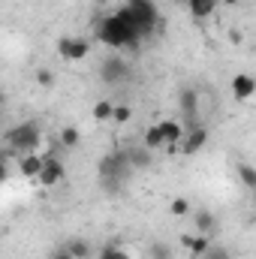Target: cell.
I'll return each instance as SVG.
<instances>
[{"instance_id": "obj_15", "label": "cell", "mask_w": 256, "mask_h": 259, "mask_svg": "<svg viewBox=\"0 0 256 259\" xmlns=\"http://www.w3.org/2000/svg\"><path fill=\"white\" fill-rule=\"evenodd\" d=\"M169 214H172V217H190L193 202L187 199V196H175V199L169 202Z\"/></svg>"}, {"instance_id": "obj_6", "label": "cell", "mask_w": 256, "mask_h": 259, "mask_svg": "<svg viewBox=\"0 0 256 259\" xmlns=\"http://www.w3.org/2000/svg\"><path fill=\"white\" fill-rule=\"evenodd\" d=\"M181 247L190 253V256H205L211 247H214V241H211V235H205V232H184L181 235Z\"/></svg>"}, {"instance_id": "obj_26", "label": "cell", "mask_w": 256, "mask_h": 259, "mask_svg": "<svg viewBox=\"0 0 256 259\" xmlns=\"http://www.w3.org/2000/svg\"><path fill=\"white\" fill-rule=\"evenodd\" d=\"M175 3H181V6H187V0H175Z\"/></svg>"}, {"instance_id": "obj_8", "label": "cell", "mask_w": 256, "mask_h": 259, "mask_svg": "<svg viewBox=\"0 0 256 259\" xmlns=\"http://www.w3.org/2000/svg\"><path fill=\"white\" fill-rule=\"evenodd\" d=\"M42 166H46V157L42 154H21L18 157V175L27 178V181H39Z\"/></svg>"}, {"instance_id": "obj_10", "label": "cell", "mask_w": 256, "mask_h": 259, "mask_svg": "<svg viewBox=\"0 0 256 259\" xmlns=\"http://www.w3.org/2000/svg\"><path fill=\"white\" fill-rule=\"evenodd\" d=\"M193 229L196 232H205V235H211L214 229H217V217L208 211V208H193Z\"/></svg>"}, {"instance_id": "obj_25", "label": "cell", "mask_w": 256, "mask_h": 259, "mask_svg": "<svg viewBox=\"0 0 256 259\" xmlns=\"http://www.w3.org/2000/svg\"><path fill=\"white\" fill-rule=\"evenodd\" d=\"M241 0H220V6H238Z\"/></svg>"}, {"instance_id": "obj_18", "label": "cell", "mask_w": 256, "mask_h": 259, "mask_svg": "<svg viewBox=\"0 0 256 259\" xmlns=\"http://www.w3.org/2000/svg\"><path fill=\"white\" fill-rule=\"evenodd\" d=\"M130 154V163H133V169H142V166H151V151L142 145V148H133L127 151Z\"/></svg>"}, {"instance_id": "obj_14", "label": "cell", "mask_w": 256, "mask_h": 259, "mask_svg": "<svg viewBox=\"0 0 256 259\" xmlns=\"http://www.w3.org/2000/svg\"><path fill=\"white\" fill-rule=\"evenodd\" d=\"M235 175H238V181L253 193V190H256V166H250V163H238Z\"/></svg>"}, {"instance_id": "obj_21", "label": "cell", "mask_w": 256, "mask_h": 259, "mask_svg": "<svg viewBox=\"0 0 256 259\" xmlns=\"http://www.w3.org/2000/svg\"><path fill=\"white\" fill-rule=\"evenodd\" d=\"M36 84H39V88H52V84H55V72L46 69V66L36 69Z\"/></svg>"}, {"instance_id": "obj_22", "label": "cell", "mask_w": 256, "mask_h": 259, "mask_svg": "<svg viewBox=\"0 0 256 259\" xmlns=\"http://www.w3.org/2000/svg\"><path fill=\"white\" fill-rule=\"evenodd\" d=\"M151 259H172V250L166 244H154L151 247Z\"/></svg>"}, {"instance_id": "obj_3", "label": "cell", "mask_w": 256, "mask_h": 259, "mask_svg": "<svg viewBox=\"0 0 256 259\" xmlns=\"http://www.w3.org/2000/svg\"><path fill=\"white\" fill-rule=\"evenodd\" d=\"M91 55V42L88 39H81V36H72V33H66L58 39V58L66 61V64H78V61H84Z\"/></svg>"}, {"instance_id": "obj_13", "label": "cell", "mask_w": 256, "mask_h": 259, "mask_svg": "<svg viewBox=\"0 0 256 259\" xmlns=\"http://www.w3.org/2000/svg\"><path fill=\"white\" fill-rule=\"evenodd\" d=\"M58 142H61V148H66V151H75L81 145V133H78V127H61L58 130Z\"/></svg>"}, {"instance_id": "obj_9", "label": "cell", "mask_w": 256, "mask_h": 259, "mask_svg": "<svg viewBox=\"0 0 256 259\" xmlns=\"http://www.w3.org/2000/svg\"><path fill=\"white\" fill-rule=\"evenodd\" d=\"M232 97L238 100V103H247V100H253L256 94V78L250 72H238V75H232Z\"/></svg>"}, {"instance_id": "obj_4", "label": "cell", "mask_w": 256, "mask_h": 259, "mask_svg": "<svg viewBox=\"0 0 256 259\" xmlns=\"http://www.w3.org/2000/svg\"><path fill=\"white\" fill-rule=\"evenodd\" d=\"M127 75H130V64H127V58H121V55L103 58V64H100V78H103L106 84H121V81H124Z\"/></svg>"}, {"instance_id": "obj_11", "label": "cell", "mask_w": 256, "mask_h": 259, "mask_svg": "<svg viewBox=\"0 0 256 259\" xmlns=\"http://www.w3.org/2000/svg\"><path fill=\"white\" fill-rule=\"evenodd\" d=\"M217 6H220V0H187V12H190L196 21L211 18L217 12Z\"/></svg>"}, {"instance_id": "obj_1", "label": "cell", "mask_w": 256, "mask_h": 259, "mask_svg": "<svg viewBox=\"0 0 256 259\" xmlns=\"http://www.w3.org/2000/svg\"><path fill=\"white\" fill-rule=\"evenodd\" d=\"M97 39L106 42L109 49H118V52H121V49H136L139 39H142V33H139V27L130 21L127 15L118 9V12L100 18V24H97Z\"/></svg>"}, {"instance_id": "obj_16", "label": "cell", "mask_w": 256, "mask_h": 259, "mask_svg": "<svg viewBox=\"0 0 256 259\" xmlns=\"http://www.w3.org/2000/svg\"><path fill=\"white\" fill-rule=\"evenodd\" d=\"M64 250H66V253H72L75 259H88V256H91V244H88L84 238H69Z\"/></svg>"}, {"instance_id": "obj_19", "label": "cell", "mask_w": 256, "mask_h": 259, "mask_svg": "<svg viewBox=\"0 0 256 259\" xmlns=\"http://www.w3.org/2000/svg\"><path fill=\"white\" fill-rule=\"evenodd\" d=\"M112 121H115L118 127L130 124V121H133V106H127V103H115V115H112Z\"/></svg>"}, {"instance_id": "obj_23", "label": "cell", "mask_w": 256, "mask_h": 259, "mask_svg": "<svg viewBox=\"0 0 256 259\" xmlns=\"http://www.w3.org/2000/svg\"><path fill=\"white\" fill-rule=\"evenodd\" d=\"M205 259H232V256H229V250H226V247L214 244V247H211V250L205 253Z\"/></svg>"}, {"instance_id": "obj_12", "label": "cell", "mask_w": 256, "mask_h": 259, "mask_svg": "<svg viewBox=\"0 0 256 259\" xmlns=\"http://www.w3.org/2000/svg\"><path fill=\"white\" fill-rule=\"evenodd\" d=\"M142 145H145L148 151H163V148H166V139H163L160 121H157V124H151V127L145 130V136H142Z\"/></svg>"}, {"instance_id": "obj_7", "label": "cell", "mask_w": 256, "mask_h": 259, "mask_svg": "<svg viewBox=\"0 0 256 259\" xmlns=\"http://www.w3.org/2000/svg\"><path fill=\"white\" fill-rule=\"evenodd\" d=\"M66 178V166L61 157H46V166H42V175H39V184L42 187H58Z\"/></svg>"}, {"instance_id": "obj_24", "label": "cell", "mask_w": 256, "mask_h": 259, "mask_svg": "<svg viewBox=\"0 0 256 259\" xmlns=\"http://www.w3.org/2000/svg\"><path fill=\"white\" fill-rule=\"evenodd\" d=\"M52 259H75V256H72V253H66V250H58Z\"/></svg>"}, {"instance_id": "obj_17", "label": "cell", "mask_w": 256, "mask_h": 259, "mask_svg": "<svg viewBox=\"0 0 256 259\" xmlns=\"http://www.w3.org/2000/svg\"><path fill=\"white\" fill-rule=\"evenodd\" d=\"M115 115V103L112 100H97L94 103V121H112Z\"/></svg>"}, {"instance_id": "obj_5", "label": "cell", "mask_w": 256, "mask_h": 259, "mask_svg": "<svg viewBox=\"0 0 256 259\" xmlns=\"http://www.w3.org/2000/svg\"><path fill=\"white\" fill-rule=\"evenodd\" d=\"M205 142H208V130H205V124L199 121V124L187 127V133H184V142H181V154H184V157H193V154H199V151L205 148Z\"/></svg>"}, {"instance_id": "obj_20", "label": "cell", "mask_w": 256, "mask_h": 259, "mask_svg": "<svg viewBox=\"0 0 256 259\" xmlns=\"http://www.w3.org/2000/svg\"><path fill=\"white\" fill-rule=\"evenodd\" d=\"M97 259H127V250L118 247V244H106V247H100Z\"/></svg>"}, {"instance_id": "obj_2", "label": "cell", "mask_w": 256, "mask_h": 259, "mask_svg": "<svg viewBox=\"0 0 256 259\" xmlns=\"http://www.w3.org/2000/svg\"><path fill=\"white\" fill-rule=\"evenodd\" d=\"M39 145H42V133H39V124H33V121H24V124H18L6 133V154L9 157L36 154Z\"/></svg>"}]
</instances>
